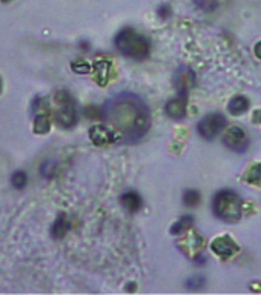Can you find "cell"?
<instances>
[{"instance_id": "obj_1", "label": "cell", "mask_w": 261, "mask_h": 295, "mask_svg": "<svg viewBox=\"0 0 261 295\" xmlns=\"http://www.w3.org/2000/svg\"><path fill=\"white\" fill-rule=\"evenodd\" d=\"M106 120L128 141H137L149 131L151 115L148 106L137 95L122 94L105 109Z\"/></svg>"}, {"instance_id": "obj_2", "label": "cell", "mask_w": 261, "mask_h": 295, "mask_svg": "<svg viewBox=\"0 0 261 295\" xmlns=\"http://www.w3.org/2000/svg\"><path fill=\"white\" fill-rule=\"evenodd\" d=\"M114 45L123 56L136 59V60L146 59L149 54L148 40L143 37V35H140L138 32L134 31L132 28L122 30L119 34L115 35Z\"/></svg>"}, {"instance_id": "obj_3", "label": "cell", "mask_w": 261, "mask_h": 295, "mask_svg": "<svg viewBox=\"0 0 261 295\" xmlns=\"http://www.w3.org/2000/svg\"><path fill=\"white\" fill-rule=\"evenodd\" d=\"M212 212L215 217L226 223L238 221L241 217V200L238 194L230 189L218 191L212 199Z\"/></svg>"}, {"instance_id": "obj_4", "label": "cell", "mask_w": 261, "mask_h": 295, "mask_svg": "<svg viewBox=\"0 0 261 295\" xmlns=\"http://www.w3.org/2000/svg\"><path fill=\"white\" fill-rule=\"evenodd\" d=\"M224 126H226V119H224V115L215 112V114H209V115H206L204 119H201L200 123L197 124V131H199V134L204 140H212L218 136Z\"/></svg>"}, {"instance_id": "obj_5", "label": "cell", "mask_w": 261, "mask_h": 295, "mask_svg": "<svg viewBox=\"0 0 261 295\" xmlns=\"http://www.w3.org/2000/svg\"><path fill=\"white\" fill-rule=\"evenodd\" d=\"M223 143H224V146L229 148L230 151L243 153V151H246V148L249 145V140H247L246 132L243 131L240 126H232L226 131V134H224Z\"/></svg>"}, {"instance_id": "obj_6", "label": "cell", "mask_w": 261, "mask_h": 295, "mask_svg": "<svg viewBox=\"0 0 261 295\" xmlns=\"http://www.w3.org/2000/svg\"><path fill=\"white\" fill-rule=\"evenodd\" d=\"M89 139H91V141L95 146L111 145V143L119 140L117 134L112 129L105 126V124H94V126L89 129Z\"/></svg>"}, {"instance_id": "obj_7", "label": "cell", "mask_w": 261, "mask_h": 295, "mask_svg": "<svg viewBox=\"0 0 261 295\" xmlns=\"http://www.w3.org/2000/svg\"><path fill=\"white\" fill-rule=\"evenodd\" d=\"M212 251L221 258H230L238 252V246L230 237L224 235V237H217L212 243H211Z\"/></svg>"}, {"instance_id": "obj_8", "label": "cell", "mask_w": 261, "mask_h": 295, "mask_svg": "<svg viewBox=\"0 0 261 295\" xmlns=\"http://www.w3.org/2000/svg\"><path fill=\"white\" fill-rule=\"evenodd\" d=\"M56 119L63 128L74 126L76 122H77V111H76L74 102L71 100V102L59 105V109L56 112Z\"/></svg>"}, {"instance_id": "obj_9", "label": "cell", "mask_w": 261, "mask_h": 295, "mask_svg": "<svg viewBox=\"0 0 261 295\" xmlns=\"http://www.w3.org/2000/svg\"><path fill=\"white\" fill-rule=\"evenodd\" d=\"M175 85H177L178 95L187 97V91L195 86V74L187 68L180 69L175 77Z\"/></svg>"}, {"instance_id": "obj_10", "label": "cell", "mask_w": 261, "mask_h": 295, "mask_svg": "<svg viewBox=\"0 0 261 295\" xmlns=\"http://www.w3.org/2000/svg\"><path fill=\"white\" fill-rule=\"evenodd\" d=\"M186 105H187V97L178 95L177 98H170L166 103V114L174 120H182L186 117Z\"/></svg>"}, {"instance_id": "obj_11", "label": "cell", "mask_w": 261, "mask_h": 295, "mask_svg": "<svg viewBox=\"0 0 261 295\" xmlns=\"http://www.w3.org/2000/svg\"><path fill=\"white\" fill-rule=\"evenodd\" d=\"M109 74H111V63L106 60H97L94 63V80L100 85L105 86L109 80Z\"/></svg>"}, {"instance_id": "obj_12", "label": "cell", "mask_w": 261, "mask_h": 295, "mask_svg": "<svg viewBox=\"0 0 261 295\" xmlns=\"http://www.w3.org/2000/svg\"><path fill=\"white\" fill-rule=\"evenodd\" d=\"M120 203H122V206L134 214V212H137L140 208H141V197L137 194V192H134V191H128V192H124L122 197H120Z\"/></svg>"}, {"instance_id": "obj_13", "label": "cell", "mask_w": 261, "mask_h": 295, "mask_svg": "<svg viewBox=\"0 0 261 295\" xmlns=\"http://www.w3.org/2000/svg\"><path fill=\"white\" fill-rule=\"evenodd\" d=\"M178 245H187L186 249H183L184 254L191 255V257H195V254L200 251L201 246H203V240L201 237L197 234V232H189L186 235V238L183 241H180Z\"/></svg>"}, {"instance_id": "obj_14", "label": "cell", "mask_w": 261, "mask_h": 295, "mask_svg": "<svg viewBox=\"0 0 261 295\" xmlns=\"http://www.w3.org/2000/svg\"><path fill=\"white\" fill-rule=\"evenodd\" d=\"M68 229H69V221H68L65 214H60V216L56 218V221H54L52 228H51V234H52L54 238H63L66 235Z\"/></svg>"}, {"instance_id": "obj_15", "label": "cell", "mask_w": 261, "mask_h": 295, "mask_svg": "<svg viewBox=\"0 0 261 295\" xmlns=\"http://www.w3.org/2000/svg\"><path fill=\"white\" fill-rule=\"evenodd\" d=\"M249 108V100L245 97V95H237V97H233L232 100L229 102L228 105V109L230 114L233 115H240L243 114L245 111H247Z\"/></svg>"}, {"instance_id": "obj_16", "label": "cell", "mask_w": 261, "mask_h": 295, "mask_svg": "<svg viewBox=\"0 0 261 295\" xmlns=\"http://www.w3.org/2000/svg\"><path fill=\"white\" fill-rule=\"evenodd\" d=\"M194 217L192 216H183L178 221H175L172 226H170V234L172 235H183L184 232L192 226Z\"/></svg>"}, {"instance_id": "obj_17", "label": "cell", "mask_w": 261, "mask_h": 295, "mask_svg": "<svg viewBox=\"0 0 261 295\" xmlns=\"http://www.w3.org/2000/svg\"><path fill=\"white\" fill-rule=\"evenodd\" d=\"M245 180L250 185L261 183V163H255L249 168V171L245 175Z\"/></svg>"}, {"instance_id": "obj_18", "label": "cell", "mask_w": 261, "mask_h": 295, "mask_svg": "<svg viewBox=\"0 0 261 295\" xmlns=\"http://www.w3.org/2000/svg\"><path fill=\"white\" fill-rule=\"evenodd\" d=\"M200 200H201L200 192H199V191H195V189H187V191L183 194V203L186 204V206H189V208L199 206V204H200Z\"/></svg>"}, {"instance_id": "obj_19", "label": "cell", "mask_w": 261, "mask_h": 295, "mask_svg": "<svg viewBox=\"0 0 261 295\" xmlns=\"http://www.w3.org/2000/svg\"><path fill=\"white\" fill-rule=\"evenodd\" d=\"M51 128L49 119L46 115H37L34 120V132L35 134H46Z\"/></svg>"}, {"instance_id": "obj_20", "label": "cell", "mask_w": 261, "mask_h": 295, "mask_svg": "<svg viewBox=\"0 0 261 295\" xmlns=\"http://www.w3.org/2000/svg\"><path fill=\"white\" fill-rule=\"evenodd\" d=\"M28 183V177L23 171H15L13 175H11V185L15 187V189H23Z\"/></svg>"}, {"instance_id": "obj_21", "label": "cell", "mask_w": 261, "mask_h": 295, "mask_svg": "<svg viewBox=\"0 0 261 295\" xmlns=\"http://www.w3.org/2000/svg\"><path fill=\"white\" fill-rule=\"evenodd\" d=\"M194 3L199 10H201L204 13H212L218 8L217 0H194Z\"/></svg>"}, {"instance_id": "obj_22", "label": "cell", "mask_w": 261, "mask_h": 295, "mask_svg": "<svg viewBox=\"0 0 261 295\" xmlns=\"http://www.w3.org/2000/svg\"><path fill=\"white\" fill-rule=\"evenodd\" d=\"M71 69H73L76 74H89L91 66H89V63L85 60H76L71 63Z\"/></svg>"}, {"instance_id": "obj_23", "label": "cell", "mask_w": 261, "mask_h": 295, "mask_svg": "<svg viewBox=\"0 0 261 295\" xmlns=\"http://www.w3.org/2000/svg\"><path fill=\"white\" fill-rule=\"evenodd\" d=\"M203 283H204V279L203 277L200 275H197V277H194V279H189L187 281H186V286L189 289H197V288H201L203 286Z\"/></svg>"}, {"instance_id": "obj_24", "label": "cell", "mask_w": 261, "mask_h": 295, "mask_svg": "<svg viewBox=\"0 0 261 295\" xmlns=\"http://www.w3.org/2000/svg\"><path fill=\"white\" fill-rule=\"evenodd\" d=\"M86 115L89 119H95V120H100V119H106L105 112H102L98 108H86Z\"/></svg>"}, {"instance_id": "obj_25", "label": "cell", "mask_w": 261, "mask_h": 295, "mask_svg": "<svg viewBox=\"0 0 261 295\" xmlns=\"http://www.w3.org/2000/svg\"><path fill=\"white\" fill-rule=\"evenodd\" d=\"M40 171H42V175H43V177L49 178V177L52 175V172H54V163H52V162H45V163L42 165V168H40Z\"/></svg>"}, {"instance_id": "obj_26", "label": "cell", "mask_w": 261, "mask_h": 295, "mask_svg": "<svg viewBox=\"0 0 261 295\" xmlns=\"http://www.w3.org/2000/svg\"><path fill=\"white\" fill-rule=\"evenodd\" d=\"M170 6L169 5H166V3H163V5H160L158 6V16L161 17V19H168V17L170 16Z\"/></svg>"}, {"instance_id": "obj_27", "label": "cell", "mask_w": 261, "mask_h": 295, "mask_svg": "<svg viewBox=\"0 0 261 295\" xmlns=\"http://www.w3.org/2000/svg\"><path fill=\"white\" fill-rule=\"evenodd\" d=\"M252 122H254V123H260L261 122V109H257L254 112V115H252Z\"/></svg>"}, {"instance_id": "obj_28", "label": "cell", "mask_w": 261, "mask_h": 295, "mask_svg": "<svg viewBox=\"0 0 261 295\" xmlns=\"http://www.w3.org/2000/svg\"><path fill=\"white\" fill-rule=\"evenodd\" d=\"M78 47H80V49H83V51H88L89 49V43L86 42V40H82L78 43Z\"/></svg>"}, {"instance_id": "obj_29", "label": "cell", "mask_w": 261, "mask_h": 295, "mask_svg": "<svg viewBox=\"0 0 261 295\" xmlns=\"http://www.w3.org/2000/svg\"><path fill=\"white\" fill-rule=\"evenodd\" d=\"M255 56H257L258 59H261V42H258V43L255 45Z\"/></svg>"}, {"instance_id": "obj_30", "label": "cell", "mask_w": 261, "mask_h": 295, "mask_svg": "<svg viewBox=\"0 0 261 295\" xmlns=\"http://www.w3.org/2000/svg\"><path fill=\"white\" fill-rule=\"evenodd\" d=\"M195 263H197V264H203V263H206L204 257H203V255H200V257H195Z\"/></svg>"}, {"instance_id": "obj_31", "label": "cell", "mask_w": 261, "mask_h": 295, "mask_svg": "<svg viewBox=\"0 0 261 295\" xmlns=\"http://www.w3.org/2000/svg\"><path fill=\"white\" fill-rule=\"evenodd\" d=\"M2 2H10V0H2Z\"/></svg>"}, {"instance_id": "obj_32", "label": "cell", "mask_w": 261, "mask_h": 295, "mask_svg": "<svg viewBox=\"0 0 261 295\" xmlns=\"http://www.w3.org/2000/svg\"><path fill=\"white\" fill-rule=\"evenodd\" d=\"M0 89H2V82H0Z\"/></svg>"}]
</instances>
